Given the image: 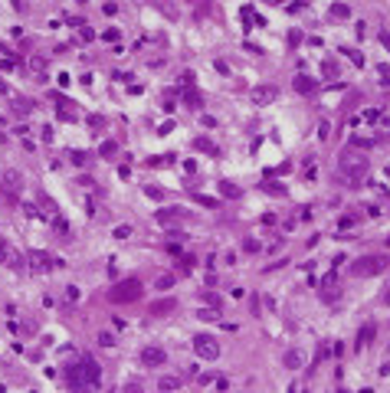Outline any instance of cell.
I'll return each instance as SVG.
<instances>
[{
	"mask_svg": "<svg viewBox=\"0 0 390 393\" xmlns=\"http://www.w3.org/2000/svg\"><path fill=\"white\" fill-rule=\"evenodd\" d=\"M174 312V298H161L151 305V315H171Z\"/></svg>",
	"mask_w": 390,
	"mask_h": 393,
	"instance_id": "8fae6325",
	"label": "cell"
},
{
	"mask_svg": "<svg viewBox=\"0 0 390 393\" xmlns=\"http://www.w3.org/2000/svg\"><path fill=\"white\" fill-rule=\"evenodd\" d=\"M298 364H302V354H298V351H289V354H285V367H298Z\"/></svg>",
	"mask_w": 390,
	"mask_h": 393,
	"instance_id": "e0dca14e",
	"label": "cell"
},
{
	"mask_svg": "<svg viewBox=\"0 0 390 393\" xmlns=\"http://www.w3.org/2000/svg\"><path fill=\"white\" fill-rule=\"evenodd\" d=\"M171 285H174L171 275H161V279H158V288H171Z\"/></svg>",
	"mask_w": 390,
	"mask_h": 393,
	"instance_id": "4316f807",
	"label": "cell"
},
{
	"mask_svg": "<svg viewBox=\"0 0 390 393\" xmlns=\"http://www.w3.org/2000/svg\"><path fill=\"white\" fill-rule=\"evenodd\" d=\"M141 364L144 367H161V364H167V351L164 347H144L141 351Z\"/></svg>",
	"mask_w": 390,
	"mask_h": 393,
	"instance_id": "ba28073f",
	"label": "cell"
},
{
	"mask_svg": "<svg viewBox=\"0 0 390 393\" xmlns=\"http://www.w3.org/2000/svg\"><path fill=\"white\" fill-rule=\"evenodd\" d=\"M184 99H187V105H190V108H200V105H204L200 92H193V89H187V95H184Z\"/></svg>",
	"mask_w": 390,
	"mask_h": 393,
	"instance_id": "2e32d148",
	"label": "cell"
},
{
	"mask_svg": "<svg viewBox=\"0 0 390 393\" xmlns=\"http://www.w3.org/2000/svg\"><path fill=\"white\" fill-rule=\"evenodd\" d=\"M377 75H380V82H384V85H390V66H387V63L377 69Z\"/></svg>",
	"mask_w": 390,
	"mask_h": 393,
	"instance_id": "44dd1931",
	"label": "cell"
},
{
	"mask_svg": "<svg viewBox=\"0 0 390 393\" xmlns=\"http://www.w3.org/2000/svg\"><path fill=\"white\" fill-rule=\"evenodd\" d=\"M158 387H161L164 393H167V390H177V387H180V377H161V383H158Z\"/></svg>",
	"mask_w": 390,
	"mask_h": 393,
	"instance_id": "9a60e30c",
	"label": "cell"
},
{
	"mask_svg": "<svg viewBox=\"0 0 390 393\" xmlns=\"http://www.w3.org/2000/svg\"><path fill=\"white\" fill-rule=\"evenodd\" d=\"M371 337H374V325H364V328H361V334H358V347L371 344Z\"/></svg>",
	"mask_w": 390,
	"mask_h": 393,
	"instance_id": "5bb4252c",
	"label": "cell"
},
{
	"mask_svg": "<svg viewBox=\"0 0 390 393\" xmlns=\"http://www.w3.org/2000/svg\"><path fill=\"white\" fill-rule=\"evenodd\" d=\"M180 216H184V210H177V206H174V210H161V213H158L161 223H174V220H180Z\"/></svg>",
	"mask_w": 390,
	"mask_h": 393,
	"instance_id": "7c38bea8",
	"label": "cell"
},
{
	"mask_svg": "<svg viewBox=\"0 0 390 393\" xmlns=\"http://www.w3.org/2000/svg\"><path fill=\"white\" fill-rule=\"evenodd\" d=\"M144 194L154 197V200H161V197H164V190H161V187H144Z\"/></svg>",
	"mask_w": 390,
	"mask_h": 393,
	"instance_id": "cb8c5ba5",
	"label": "cell"
},
{
	"mask_svg": "<svg viewBox=\"0 0 390 393\" xmlns=\"http://www.w3.org/2000/svg\"><path fill=\"white\" fill-rule=\"evenodd\" d=\"M220 194H223V197H233V200H236V197H240V187H233V184H220Z\"/></svg>",
	"mask_w": 390,
	"mask_h": 393,
	"instance_id": "ac0fdd59",
	"label": "cell"
},
{
	"mask_svg": "<svg viewBox=\"0 0 390 393\" xmlns=\"http://www.w3.org/2000/svg\"><path fill=\"white\" fill-rule=\"evenodd\" d=\"M197 318H204V321H217V312H213V308H200Z\"/></svg>",
	"mask_w": 390,
	"mask_h": 393,
	"instance_id": "ffe728a7",
	"label": "cell"
},
{
	"mask_svg": "<svg viewBox=\"0 0 390 393\" xmlns=\"http://www.w3.org/2000/svg\"><path fill=\"white\" fill-rule=\"evenodd\" d=\"M141 292H144V285L138 279H122L115 288L108 292V298L115 301V305H131V301H138L141 298Z\"/></svg>",
	"mask_w": 390,
	"mask_h": 393,
	"instance_id": "7a4b0ae2",
	"label": "cell"
},
{
	"mask_svg": "<svg viewBox=\"0 0 390 393\" xmlns=\"http://www.w3.org/2000/svg\"><path fill=\"white\" fill-rule=\"evenodd\" d=\"M276 95H279L276 85H256V89H249V102H253V105H269V102H276Z\"/></svg>",
	"mask_w": 390,
	"mask_h": 393,
	"instance_id": "8992f818",
	"label": "cell"
},
{
	"mask_svg": "<svg viewBox=\"0 0 390 393\" xmlns=\"http://www.w3.org/2000/svg\"><path fill=\"white\" fill-rule=\"evenodd\" d=\"M387 266H390L387 256H364V259H354L351 272L358 275V279H367V275H380Z\"/></svg>",
	"mask_w": 390,
	"mask_h": 393,
	"instance_id": "3957f363",
	"label": "cell"
},
{
	"mask_svg": "<svg viewBox=\"0 0 390 393\" xmlns=\"http://www.w3.org/2000/svg\"><path fill=\"white\" fill-rule=\"evenodd\" d=\"M266 190L269 194H285V187H279V184H266Z\"/></svg>",
	"mask_w": 390,
	"mask_h": 393,
	"instance_id": "f1b7e54d",
	"label": "cell"
},
{
	"mask_svg": "<svg viewBox=\"0 0 390 393\" xmlns=\"http://www.w3.org/2000/svg\"><path fill=\"white\" fill-rule=\"evenodd\" d=\"M318 89V82L311 79V75H295V92H302V95H311Z\"/></svg>",
	"mask_w": 390,
	"mask_h": 393,
	"instance_id": "9c48e42d",
	"label": "cell"
},
{
	"mask_svg": "<svg viewBox=\"0 0 390 393\" xmlns=\"http://www.w3.org/2000/svg\"><path fill=\"white\" fill-rule=\"evenodd\" d=\"M115 236H118V239H125V236H131V226H118V230H115Z\"/></svg>",
	"mask_w": 390,
	"mask_h": 393,
	"instance_id": "83f0119b",
	"label": "cell"
},
{
	"mask_svg": "<svg viewBox=\"0 0 390 393\" xmlns=\"http://www.w3.org/2000/svg\"><path fill=\"white\" fill-rule=\"evenodd\" d=\"M243 249H246V252H256V249H259V243H256V239H243Z\"/></svg>",
	"mask_w": 390,
	"mask_h": 393,
	"instance_id": "484cf974",
	"label": "cell"
},
{
	"mask_svg": "<svg viewBox=\"0 0 390 393\" xmlns=\"http://www.w3.org/2000/svg\"><path fill=\"white\" fill-rule=\"evenodd\" d=\"M197 203H204V206H210V210H213V206H220V203H217V200H213V197H204V194H200V197H197Z\"/></svg>",
	"mask_w": 390,
	"mask_h": 393,
	"instance_id": "d4e9b609",
	"label": "cell"
},
{
	"mask_svg": "<svg viewBox=\"0 0 390 393\" xmlns=\"http://www.w3.org/2000/svg\"><path fill=\"white\" fill-rule=\"evenodd\" d=\"M0 92H7V85H4V82H0Z\"/></svg>",
	"mask_w": 390,
	"mask_h": 393,
	"instance_id": "1f68e13d",
	"label": "cell"
},
{
	"mask_svg": "<svg viewBox=\"0 0 390 393\" xmlns=\"http://www.w3.org/2000/svg\"><path fill=\"white\" fill-rule=\"evenodd\" d=\"M0 266H10V269H20L23 266V256L13 249L7 239H0Z\"/></svg>",
	"mask_w": 390,
	"mask_h": 393,
	"instance_id": "52a82bcc",
	"label": "cell"
},
{
	"mask_svg": "<svg viewBox=\"0 0 390 393\" xmlns=\"http://www.w3.org/2000/svg\"><path fill=\"white\" fill-rule=\"evenodd\" d=\"M380 43H384L387 50H390V33H387V30H380Z\"/></svg>",
	"mask_w": 390,
	"mask_h": 393,
	"instance_id": "f546056e",
	"label": "cell"
},
{
	"mask_svg": "<svg viewBox=\"0 0 390 393\" xmlns=\"http://www.w3.org/2000/svg\"><path fill=\"white\" fill-rule=\"evenodd\" d=\"M341 174H344L347 181H354V184L364 181V177H367V161L361 154H344V157H341Z\"/></svg>",
	"mask_w": 390,
	"mask_h": 393,
	"instance_id": "277c9868",
	"label": "cell"
},
{
	"mask_svg": "<svg viewBox=\"0 0 390 393\" xmlns=\"http://www.w3.org/2000/svg\"><path fill=\"white\" fill-rule=\"evenodd\" d=\"M99 377H102V370H99V364H95L92 357H82L79 364L66 367V383H69L75 393H86L89 387H95V383H99Z\"/></svg>",
	"mask_w": 390,
	"mask_h": 393,
	"instance_id": "6da1fadb",
	"label": "cell"
},
{
	"mask_svg": "<svg viewBox=\"0 0 390 393\" xmlns=\"http://www.w3.org/2000/svg\"><path fill=\"white\" fill-rule=\"evenodd\" d=\"M193 351H197V357H204V361H217L220 357V341L213 334H197L193 337Z\"/></svg>",
	"mask_w": 390,
	"mask_h": 393,
	"instance_id": "5b68a950",
	"label": "cell"
},
{
	"mask_svg": "<svg viewBox=\"0 0 390 393\" xmlns=\"http://www.w3.org/2000/svg\"><path fill=\"white\" fill-rule=\"evenodd\" d=\"M384 305H390V292H387V295H384Z\"/></svg>",
	"mask_w": 390,
	"mask_h": 393,
	"instance_id": "4dcf8cb0",
	"label": "cell"
},
{
	"mask_svg": "<svg viewBox=\"0 0 390 393\" xmlns=\"http://www.w3.org/2000/svg\"><path fill=\"white\" fill-rule=\"evenodd\" d=\"M115 151H118V144H115V141H105V144L99 148V154H102V157H111Z\"/></svg>",
	"mask_w": 390,
	"mask_h": 393,
	"instance_id": "d6986e66",
	"label": "cell"
},
{
	"mask_svg": "<svg viewBox=\"0 0 390 393\" xmlns=\"http://www.w3.org/2000/svg\"><path fill=\"white\" fill-rule=\"evenodd\" d=\"M99 344H102V347H111V344H115V337H111L108 331H102V334H99Z\"/></svg>",
	"mask_w": 390,
	"mask_h": 393,
	"instance_id": "7402d4cb",
	"label": "cell"
},
{
	"mask_svg": "<svg viewBox=\"0 0 390 393\" xmlns=\"http://www.w3.org/2000/svg\"><path fill=\"white\" fill-rule=\"evenodd\" d=\"M387 246H390V236H387Z\"/></svg>",
	"mask_w": 390,
	"mask_h": 393,
	"instance_id": "d6a6232c",
	"label": "cell"
},
{
	"mask_svg": "<svg viewBox=\"0 0 390 393\" xmlns=\"http://www.w3.org/2000/svg\"><path fill=\"white\" fill-rule=\"evenodd\" d=\"M193 148H197V151H204V154H220V148L210 141V138H193Z\"/></svg>",
	"mask_w": 390,
	"mask_h": 393,
	"instance_id": "30bf717a",
	"label": "cell"
},
{
	"mask_svg": "<svg viewBox=\"0 0 390 393\" xmlns=\"http://www.w3.org/2000/svg\"><path fill=\"white\" fill-rule=\"evenodd\" d=\"M331 13H334V17H347V13H351V10H347L344 4H334V7H331Z\"/></svg>",
	"mask_w": 390,
	"mask_h": 393,
	"instance_id": "603a6c76",
	"label": "cell"
},
{
	"mask_svg": "<svg viewBox=\"0 0 390 393\" xmlns=\"http://www.w3.org/2000/svg\"><path fill=\"white\" fill-rule=\"evenodd\" d=\"M30 262H33V266H36V269H50V256H46V252H30Z\"/></svg>",
	"mask_w": 390,
	"mask_h": 393,
	"instance_id": "4fadbf2b",
	"label": "cell"
}]
</instances>
